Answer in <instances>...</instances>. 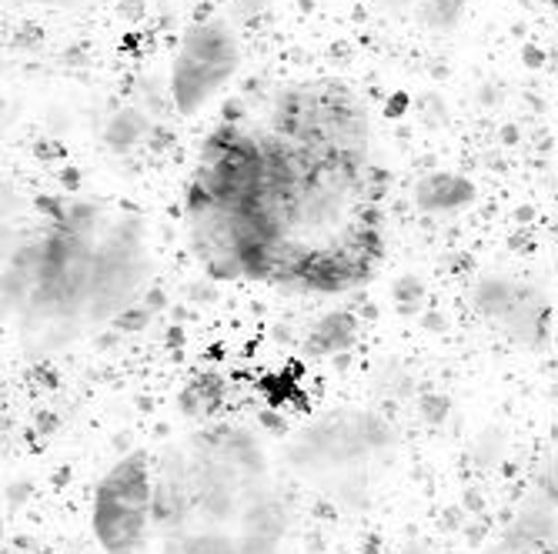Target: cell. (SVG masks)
Here are the masks:
<instances>
[{"mask_svg":"<svg viewBox=\"0 0 558 554\" xmlns=\"http://www.w3.org/2000/svg\"><path fill=\"white\" fill-rule=\"evenodd\" d=\"M255 205L258 284L298 297L362 291L385 261V174L375 147L281 134L262 124Z\"/></svg>","mask_w":558,"mask_h":554,"instance_id":"obj_1","label":"cell"},{"mask_svg":"<svg viewBox=\"0 0 558 554\" xmlns=\"http://www.w3.org/2000/svg\"><path fill=\"white\" fill-rule=\"evenodd\" d=\"M155 255L137 211L58 197L4 247V318L24 355L50 358L118 328L150 287Z\"/></svg>","mask_w":558,"mask_h":554,"instance_id":"obj_2","label":"cell"},{"mask_svg":"<svg viewBox=\"0 0 558 554\" xmlns=\"http://www.w3.org/2000/svg\"><path fill=\"white\" fill-rule=\"evenodd\" d=\"M158 554H298L281 465L258 431L201 424L158 458Z\"/></svg>","mask_w":558,"mask_h":554,"instance_id":"obj_3","label":"cell"},{"mask_svg":"<svg viewBox=\"0 0 558 554\" xmlns=\"http://www.w3.org/2000/svg\"><path fill=\"white\" fill-rule=\"evenodd\" d=\"M385 455H391V424L372 411L341 408L304 424L288 444V468L331 494H344L348 488L362 491Z\"/></svg>","mask_w":558,"mask_h":554,"instance_id":"obj_4","label":"cell"},{"mask_svg":"<svg viewBox=\"0 0 558 554\" xmlns=\"http://www.w3.org/2000/svg\"><path fill=\"white\" fill-rule=\"evenodd\" d=\"M158 461L147 451L118 458L94 484L90 531L105 554H147L155 544Z\"/></svg>","mask_w":558,"mask_h":554,"instance_id":"obj_5","label":"cell"},{"mask_svg":"<svg viewBox=\"0 0 558 554\" xmlns=\"http://www.w3.org/2000/svg\"><path fill=\"white\" fill-rule=\"evenodd\" d=\"M244 47L234 24L221 14L197 17L184 27L168 71V97L181 118H194L218 100L238 77Z\"/></svg>","mask_w":558,"mask_h":554,"instance_id":"obj_6","label":"cell"},{"mask_svg":"<svg viewBox=\"0 0 558 554\" xmlns=\"http://www.w3.org/2000/svg\"><path fill=\"white\" fill-rule=\"evenodd\" d=\"M472 308L475 315L495 328L501 337H509L519 347L538 350L548 341V321H551V308L545 294L529 284L525 278L505 274V271H492L482 274L472 284Z\"/></svg>","mask_w":558,"mask_h":554,"instance_id":"obj_7","label":"cell"},{"mask_svg":"<svg viewBox=\"0 0 558 554\" xmlns=\"http://www.w3.org/2000/svg\"><path fill=\"white\" fill-rule=\"evenodd\" d=\"M558 541V424L535 471L532 491L519 505L512 525L505 528L498 547L501 551H525Z\"/></svg>","mask_w":558,"mask_h":554,"instance_id":"obj_8","label":"cell"},{"mask_svg":"<svg viewBox=\"0 0 558 554\" xmlns=\"http://www.w3.org/2000/svg\"><path fill=\"white\" fill-rule=\"evenodd\" d=\"M472 200V181L459 174H428L418 184V208L428 214H451L462 211Z\"/></svg>","mask_w":558,"mask_h":554,"instance_id":"obj_9","label":"cell"},{"mask_svg":"<svg viewBox=\"0 0 558 554\" xmlns=\"http://www.w3.org/2000/svg\"><path fill=\"white\" fill-rule=\"evenodd\" d=\"M519 554H558V541H548V544H538V547H529V551H519Z\"/></svg>","mask_w":558,"mask_h":554,"instance_id":"obj_10","label":"cell"}]
</instances>
